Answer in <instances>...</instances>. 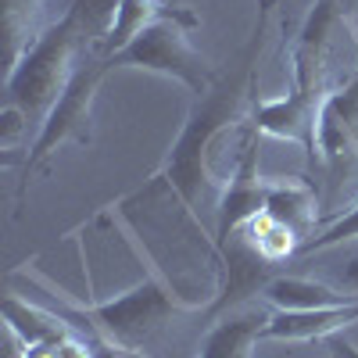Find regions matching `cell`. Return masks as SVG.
<instances>
[{"label":"cell","instance_id":"6da1fadb","mask_svg":"<svg viewBox=\"0 0 358 358\" xmlns=\"http://www.w3.org/2000/svg\"><path fill=\"white\" fill-rule=\"evenodd\" d=\"M268 8H273V0H262L258 4V25H255L251 40L233 57V65L226 72H219L215 83L194 101L187 122H183V129H179L172 151H169L162 176L172 183V190L183 197V204L197 219H201V204H208L215 194L212 172H208V155H212V147L219 143V136L241 118L244 101L258 90V54H262V43H265Z\"/></svg>","mask_w":358,"mask_h":358},{"label":"cell","instance_id":"7a4b0ae2","mask_svg":"<svg viewBox=\"0 0 358 358\" xmlns=\"http://www.w3.org/2000/svg\"><path fill=\"white\" fill-rule=\"evenodd\" d=\"M79 29H83V18H79V8L72 4L62 22H54L43 36H36L25 47V54H18L11 62L8 101H11V108H18L25 115V122L43 126L47 111L69 86V79L79 65L76 62Z\"/></svg>","mask_w":358,"mask_h":358},{"label":"cell","instance_id":"3957f363","mask_svg":"<svg viewBox=\"0 0 358 358\" xmlns=\"http://www.w3.org/2000/svg\"><path fill=\"white\" fill-rule=\"evenodd\" d=\"M190 305L165 280L143 276L129 290L108 297V301L90 305L86 319H90V330L101 334L104 341L122 344V348H143V341H151L158 330H165Z\"/></svg>","mask_w":358,"mask_h":358},{"label":"cell","instance_id":"277c9868","mask_svg":"<svg viewBox=\"0 0 358 358\" xmlns=\"http://www.w3.org/2000/svg\"><path fill=\"white\" fill-rule=\"evenodd\" d=\"M108 62H111V69H143V72H155V76H169L176 83H183L187 90H194L197 97L219 76V69H212L190 47L187 33L172 18L151 22L126 50L111 54Z\"/></svg>","mask_w":358,"mask_h":358},{"label":"cell","instance_id":"5b68a950","mask_svg":"<svg viewBox=\"0 0 358 358\" xmlns=\"http://www.w3.org/2000/svg\"><path fill=\"white\" fill-rule=\"evenodd\" d=\"M111 62L101 57H83L76 65L69 86L62 90V97L54 101V108L47 111L43 126L33 140V151H29V165L43 162L50 151H57L65 140H90V108H94V97L101 83L108 79Z\"/></svg>","mask_w":358,"mask_h":358},{"label":"cell","instance_id":"8992f818","mask_svg":"<svg viewBox=\"0 0 358 358\" xmlns=\"http://www.w3.org/2000/svg\"><path fill=\"white\" fill-rule=\"evenodd\" d=\"M219 251H222V280H219V290L212 297V305H208V315H226L233 308L248 305L251 297L265 294V287L276 280V273H273L276 262H268L251 244L244 226L236 229Z\"/></svg>","mask_w":358,"mask_h":358},{"label":"cell","instance_id":"52a82bcc","mask_svg":"<svg viewBox=\"0 0 358 358\" xmlns=\"http://www.w3.org/2000/svg\"><path fill=\"white\" fill-rule=\"evenodd\" d=\"M258 136H262L258 129L248 136L229 187L219 194V204H215V244L219 248L241 226H248L255 215L265 212V179L258 176Z\"/></svg>","mask_w":358,"mask_h":358},{"label":"cell","instance_id":"ba28073f","mask_svg":"<svg viewBox=\"0 0 358 358\" xmlns=\"http://www.w3.org/2000/svg\"><path fill=\"white\" fill-rule=\"evenodd\" d=\"M315 143L326 162L358 158V72L334 94H326L315 122Z\"/></svg>","mask_w":358,"mask_h":358},{"label":"cell","instance_id":"9c48e42d","mask_svg":"<svg viewBox=\"0 0 358 358\" xmlns=\"http://www.w3.org/2000/svg\"><path fill=\"white\" fill-rule=\"evenodd\" d=\"M319 108L312 97L305 94H287L280 101H255V129L265 136H283L301 143L308 155L319 151L315 143V122H319Z\"/></svg>","mask_w":358,"mask_h":358},{"label":"cell","instance_id":"30bf717a","mask_svg":"<svg viewBox=\"0 0 358 358\" xmlns=\"http://www.w3.org/2000/svg\"><path fill=\"white\" fill-rule=\"evenodd\" d=\"M351 322H358V301L337 308H312V312H273L262 330V341H290V344L326 341L348 330Z\"/></svg>","mask_w":358,"mask_h":358},{"label":"cell","instance_id":"8fae6325","mask_svg":"<svg viewBox=\"0 0 358 358\" xmlns=\"http://www.w3.org/2000/svg\"><path fill=\"white\" fill-rule=\"evenodd\" d=\"M268 315H262L255 305H241L236 312H226L212 330H208L197 358H251L255 344L262 341Z\"/></svg>","mask_w":358,"mask_h":358},{"label":"cell","instance_id":"7c38bea8","mask_svg":"<svg viewBox=\"0 0 358 358\" xmlns=\"http://www.w3.org/2000/svg\"><path fill=\"white\" fill-rule=\"evenodd\" d=\"M4 326H8L11 341H15L22 351H29V348H47V344H57V341L72 337V330H69L65 319H57L54 312H43V308L29 305V301H18L15 294L4 297Z\"/></svg>","mask_w":358,"mask_h":358},{"label":"cell","instance_id":"4fadbf2b","mask_svg":"<svg viewBox=\"0 0 358 358\" xmlns=\"http://www.w3.org/2000/svg\"><path fill=\"white\" fill-rule=\"evenodd\" d=\"M262 297L276 312H312V308H337V305L355 301V297H348L334 283L305 280V276H276L273 283L265 287Z\"/></svg>","mask_w":358,"mask_h":358},{"label":"cell","instance_id":"5bb4252c","mask_svg":"<svg viewBox=\"0 0 358 358\" xmlns=\"http://www.w3.org/2000/svg\"><path fill=\"white\" fill-rule=\"evenodd\" d=\"M265 215H273L276 222L290 226L301 244L308 241L312 222H315V194L308 183H297V179H265Z\"/></svg>","mask_w":358,"mask_h":358},{"label":"cell","instance_id":"9a60e30c","mask_svg":"<svg viewBox=\"0 0 358 358\" xmlns=\"http://www.w3.org/2000/svg\"><path fill=\"white\" fill-rule=\"evenodd\" d=\"M162 18V8L155 4V0H118V8H115V18L108 25V33L101 40V50L104 57L118 54V50H126L147 25L158 22Z\"/></svg>","mask_w":358,"mask_h":358},{"label":"cell","instance_id":"2e32d148","mask_svg":"<svg viewBox=\"0 0 358 358\" xmlns=\"http://www.w3.org/2000/svg\"><path fill=\"white\" fill-rule=\"evenodd\" d=\"M244 233L251 236V244L268 258V262H283V258H290V255H297L301 251V236H297L290 226H283V222H276L273 215H255L248 226H244Z\"/></svg>","mask_w":358,"mask_h":358},{"label":"cell","instance_id":"e0dca14e","mask_svg":"<svg viewBox=\"0 0 358 358\" xmlns=\"http://www.w3.org/2000/svg\"><path fill=\"white\" fill-rule=\"evenodd\" d=\"M344 241H358V204L348 208L341 219H334L322 233L308 236L297 255H319V251H330V248H337V244H344Z\"/></svg>","mask_w":358,"mask_h":358},{"label":"cell","instance_id":"ac0fdd59","mask_svg":"<svg viewBox=\"0 0 358 358\" xmlns=\"http://www.w3.org/2000/svg\"><path fill=\"white\" fill-rule=\"evenodd\" d=\"M334 287L344 290L348 297H355V301H358V251L348 255V258L334 268Z\"/></svg>","mask_w":358,"mask_h":358},{"label":"cell","instance_id":"d6986e66","mask_svg":"<svg viewBox=\"0 0 358 358\" xmlns=\"http://www.w3.org/2000/svg\"><path fill=\"white\" fill-rule=\"evenodd\" d=\"M90 334H94V330H90ZM90 344H94V355H97V358H143V355H140V348H122V344H111V341H104L101 334L90 337Z\"/></svg>","mask_w":358,"mask_h":358},{"label":"cell","instance_id":"ffe728a7","mask_svg":"<svg viewBox=\"0 0 358 358\" xmlns=\"http://www.w3.org/2000/svg\"><path fill=\"white\" fill-rule=\"evenodd\" d=\"M334 355H337V358H358V348H355L351 341H341V337H337V341H334Z\"/></svg>","mask_w":358,"mask_h":358},{"label":"cell","instance_id":"44dd1931","mask_svg":"<svg viewBox=\"0 0 358 358\" xmlns=\"http://www.w3.org/2000/svg\"><path fill=\"white\" fill-rule=\"evenodd\" d=\"M344 8H358V0H344ZM344 8H341V11H344Z\"/></svg>","mask_w":358,"mask_h":358}]
</instances>
